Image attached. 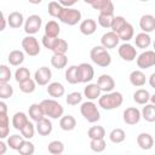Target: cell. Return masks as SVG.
<instances>
[{
	"label": "cell",
	"mask_w": 155,
	"mask_h": 155,
	"mask_svg": "<svg viewBox=\"0 0 155 155\" xmlns=\"http://www.w3.org/2000/svg\"><path fill=\"white\" fill-rule=\"evenodd\" d=\"M139 28L147 34L155 30V17L153 15H143L139 19Z\"/></svg>",
	"instance_id": "cell-16"
},
{
	"label": "cell",
	"mask_w": 155,
	"mask_h": 155,
	"mask_svg": "<svg viewBox=\"0 0 155 155\" xmlns=\"http://www.w3.org/2000/svg\"><path fill=\"white\" fill-rule=\"evenodd\" d=\"M58 40H59V38H50V36L44 35V36H42V45H44L47 50L53 51V48L56 47Z\"/></svg>",
	"instance_id": "cell-52"
},
{
	"label": "cell",
	"mask_w": 155,
	"mask_h": 155,
	"mask_svg": "<svg viewBox=\"0 0 155 155\" xmlns=\"http://www.w3.org/2000/svg\"><path fill=\"white\" fill-rule=\"evenodd\" d=\"M67 51H68V42L64 39H59L52 52L53 54H65Z\"/></svg>",
	"instance_id": "cell-51"
},
{
	"label": "cell",
	"mask_w": 155,
	"mask_h": 155,
	"mask_svg": "<svg viewBox=\"0 0 155 155\" xmlns=\"http://www.w3.org/2000/svg\"><path fill=\"white\" fill-rule=\"evenodd\" d=\"M40 104L45 116H48L50 119H61L63 116L64 108L56 99H44Z\"/></svg>",
	"instance_id": "cell-3"
},
{
	"label": "cell",
	"mask_w": 155,
	"mask_h": 155,
	"mask_svg": "<svg viewBox=\"0 0 155 155\" xmlns=\"http://www.w3.org/2000/svg\"><path fill=\"white\" fill-rule=\"evenodd\" d=\"M79 29H80L81 34L88 36V35H92V34L97 30V23H96L94 19H92V18H87V19H84V21L80 23Z\"/></svg>",
	"instance_id": "cell-21"
},
{
	"label": "cell",
	"mask_w": 155,
	"mask_h": 155,
	"mask_svg": "<svg viewBox=\"0 0 155 155\" xmlns=\"http://www.w3.org/2000/svg\"><path fill=\"white\" fill-rule=\"evenodd\" d=\"M109 139L111 143H115V144L122 143L126 139V133L122 128H114L109 133Z\"/></svg>",
	"instance_id": "cell-35"
},
{
	"label": "cell",
	"mask_w": 155,
	"mask_h": 155,
	"mask_svg": "<svg viewBox=\"0 0 155 155\" xmlns=\"http://www.w3.org/2000/svg\"><path fill=\"white\" fill-rule=\"evenodd\" d=\"M35 127H34V125L29 121L22 130H21V134L24 137V139H27V140H29V139H31L33 137H34V133H35Z\"/></svg>",
	"instance_id": "cell-50"
},
{
	"label": "cell",
	"mask_w": 155,
	"mask_h": 155,
	"mask_svg": "<svg viewBox=\"0 0 155 155\" xmlns=\"http://www.w3.org/2000/svg\"><path fill=\"white\" fill-rule=\"evenodd\" d=\"M7 61L13 67H19L23 62H24V52L21 51V50H12L10 53H8V57H7Z\"/></svg>",
	"instance_id": "cell-26"
},
{
	"label": "cell",
	"mask_w": 155,
	"mask_h": 155,
	"mask_svg": "<svg viewBox=\"0 0 155 155\" xmlns=\"http://www.w3.org/2000/svg\"><path fill=\"white\" fill-rule=\"evenodd\" d=\"M101 93H102V91H101L99 86L97 85V82L96 84H87V86L84 88V96L88 101H92V102L94 99H99Z\"/></svg>",
	"instance_id": "cell-18"
},
{
	"label": "cell",
	"mask_w": 155,
	"mask_h": 155,
	"mask_svg": "<svg viewBox=\"0 0 155 155\" xmlns=\"http://www.w3.org/2000/svg\"><path fill=\"white\" fill-rule=\"evenodd\" d=\"M114 15H105V13H99L98 16V24L103 28H110L111 27V23H113V19H114Z\"/></svg>",
	"instance_id": "cell-45"
},
{
	"label": "cell",
	"mask_w": 155,
	"mask_h": 155,
	"mask_svg": "<svg viewBox=\"0 0 155 155\" xmlns=\"http://www.w3.org/2000/svg\"><path fill=\"white\" fill-rule=\"evenodd\" d=\"M24 23H25V22H24V17H23V15H22L21 12H18V11L11 12V13L8 15V17H7V24H8L11 28H13V29L21 28Z\"/></svg>",
	"instance_id": "cell-22"
},
{
	"label": "cell",
	"mask_w": 155,
	"mask_h": 155,
	"mask_svg": "<svg viewBox=\"0 0 155 155\" xmlns=\"http://www.w3.org/2000/svg\"><path fill=\"white\" fill-rule=\"evenodd\" d=\"M87 137L92 139H104L105 137V130L103 126H92L87 131Z\"/></svg>",
	"instance_id": "cell-32"
},
{
	"label": "cell",
	"mask_w": 155,
	"mask_h": 155,
	"mask_svg": "<svg viewBox=\"0 0 155 155\" xmlns=\"http://www.w3.org/2000/svg\"><path fill=\"white\" fill-rule=\"evenodd\" d=\"M52 79V71L48 67H40L34 73V80L39 86H46L48 85L50 80Z\"/></svg>",
	"instance_id": "cell-11"
},
{
	"label": "cell",
	"mask_w": 155,
	"mask_h": 155,
	"mask_svg": "<svg viewBox=\"0 0 155 155\" xmlns=\"http://www.w3.org/2000/svg\"><path fill=\"white\" fill-rule=\"evenodd\" d=\"M29 79H31V78H30V71H29L28 68L19 67V68L16 69V71H15V80L18 84H22V82H24V81H27Z\"/></svg>",
	"instance_id": "cell-37"
},
{
	"label": "cell",
	"mask_w": 155,
	"mask_h": 155,
	"mask_svg": "<svg viewBox=\"0 0 155 155\" xmlns=\"http://www.w3.org/2000/svg\"><path fill=\"white\" fill-rule=\"evenodd\" d=\"M78 75H79V82L81 84L90 82L94 76V69L88 63H81L78 65Z\"/></svg>",
	"instance_id": "cell-10"
},
{
	"label": "cell",
	"mask_w": 155,
	"mask_h": 155,
	"mask_svg": "<svg viewBox=\"0 0 155 155\" xmlns=\"http://www.w3.org/2000/svg\"><path fill=\"white\" fill-rule=\"evenodd\" d=\"M90 58L94 64H97L98 67H102V68H107L111 63V56H110L109 51L107 48H104L102 45L94 46L91 50Z\"/></svg>",
	"instance_id": "cell-2"
},
{
	"label": "cell",
	"mask_w": 155,
	"mask_h": 155,
	"mask_svg": "<svg viewBox=\"0 0 155 155\" xmlns=\"http://www.w3.org/2000/svg\"><path fill=\"white\" fill-rule=\"evenodd\" d=\"M81 101H82V94H81L80 92H70V93H68V96L65 97L67 104H68V105H71V107L80 104Z\"/></svg>",
	"instance_id": "cell-44"
},
{
	"label": "cell",
	"mask_w": 155,
	"mask_h": 155,
	"mask_svg": "<svg viewBox=\"0 0 155 155\" xmlns=\"http://www.w3.org/2000/svg\"><path fill=\"white\" fill-rule=\"evenodd\" d=\"M11 76H12L11 69L6 64H1L0 65V84H8L11 80Z\"/></svg>",
	"instance_id": "cell-43"
},
{
	"label": "cell",
	"mask_w": 155,
	"mask_h": 155,
	"mask_svg": "<svg viewBox=\"0 0 155 155\" xmlns=\"http://www.w3.org/2000/svg\"><path fill=\"white\" fill-rule=\"evenodd\" d=\"M122 119L125 121V124L127 125H137L140 119H142V113L138 108L136 107H130V108H126L124 110V114H122Z\"/></svg>",
	"instance_id": "cell-12"
},
{
	"label": "cell",
	"mask_w": 155,
	"mask_h": 155,
	"mask_svg": "<svg viewBox=\"0 0 155 155\" xmlns=\"http://www.w3.org/2000/svg\"><path fill=\"white\" fill-rule=\"evenodd\" d=\"M22 48L24 51V53H27L28 56L35 57L40 53V45L38 39L34 35H27L25 38H23L22 40Z\"/></svg>",
	"instance_id": "cell-5"
},
{
	"label": "cell",
	"mask_w": 155,
	"mask_h": 155,
	"mask_svg": "<svg viewBox=\"0 0 155 155\" xmlns=\"http://www.w3.org/2000/svg\"><path fill=\"white\" fill-rule=\"evenodd\" d=\"M36 88V82L34 79H29L22 84H19V90L23 93H33Z\"/></svg>",
	"instance_id": "cell-46"
},
{
	"label": "cell",
	"mask_w": 155,
	"mask_h": 155,
	"mask_svg": "<svg viewBox=\"0 0 155 155\" xmlns=\"http://www.w3.org/2000/svg\"><path fill=\"white\" fill-rule=\"evenodd\" d=\"M76 126V120L73 115H63L59 119V127L63 131H73Z\"/></svg>",
	"instance_id": "cell-28"
},
{
	"label": "cell",
	"mask_w": 155,
	"mask_h": 155,
	"mask_svg": "<svg viewBox=\"0 0 155 155\" xmlns=\"http://www.w3.org/2000/svg\"><path fill=\"white\" fill-rule=\"evenodd\" d=\"M147 78L142 70H133L130 74V82L136 87H142L145 85Z\"/></svg>",
	"instance_id": "cell-24"
},
{
	"label": "cell",
	"mask_w": 155,
	"mask_h": 155,
	"mask_svg": "<svg viewBox=\"0 0 155 155\" xmlns=\"http://www.w3.org/2000/svg\"><path fill=\"white\" fill-rule=\"evenodd\" d=\"M127 23H128V22H126V19H125L122 16H115L114 19H113V23H111L110 29H111V31L119 34V33L126 27Z\"/></svg>",
	"instance_id": "cell-40"
},
{
	"label": "cell",
	"mask_w": 155,
	"mask_h": 155,
	"mask_svg": "<svg viewBox=\"0 0 155 155\" xmlns=\"http://www.w3.org/2000/svg\"><path fill=\"white\" fill-rule=\"evenodd\" d=\"M28 122H29L28 116H27V114L23 113V111H17V113H15L13 116H12V126H13L16 130H18V131H21Z\"/></svg>",
	"instance_id": "cell-23"
},
{
	"label": "cell",
	"mask_w": 155,
	"mask_h": 155,
	"mask_svg": "<svg viewBox=\"0 0 155 155\" xmlns=\"http://www.w3.org/2000/svg\"><path fill=\"white\" fill-rule=\"evenodd\" d=\"M150 97H151V94L145 88H138L133 93V101L137 104H140V105H145L150 101Z\"/></svg>",
	"instance_id": "cell-27"
},
{
	"label": "cell",
	"mask_w": 155,
	"mask_h": 155,
	"mask_svg": "<svg viewBox=\"0 0 155 155\" xmlns=\"http://www.w3.org/2000/svg\"><path fill=\"white\" fill-rule=\"evenodd\" d=\"M13 96V87L10 84H0V98L7 99Z\"/></svg>",
	"instance_id": "cell-49"
},
{
	"label": "cell",
	"mask_w": 155,
	"mask_h": 155,
	"mask_svg": "<svg viewBox=\"0 0 155 155\" xmlns=\"http://www.w3.org/2000/svg\"><path fill=\"white\" fill-rule=\"evenodd\" d=\"M142 117L148 122H155V105L145 104L142 109Z\"/></svg>",
	"instance_id": "cell-34"
},
{
	"label": "cell",
	"mask_w": 155,
	"mask_h": 155,
	"mask_svg": "<svg viewBox=\"0 0 155 155\" xmlns=\"http://www.w3.org/2000/svg\"><path fill=\"white\" fill-rule=\"evenodd\" d=\"M65 80L71 84L75 85L79 82V75H78V65H70L67 70H65Z\"/></svg>",
	"instance_id": "cell-39"
},
{
	"label": "cell",
	"mask_w": 155,
	"mask_h": 155,
	"mask_svg": "<svg viewBox=\"0 0 155 155\" xmlns=\"http://www.w3.org/2000/svg\"><path fill=\"white\" fill-rule=\"evenodd\" d=\"M61 155H62V154H61Z\"/></svg>",
	"instance_id": "cell-59"
},
{
	"label": "cell",
	"mask_w": 155,
	"mask_h": 155,
	"mask_svg": "<svg viewBox=\"0 0 155 155\" xmlns=\"http://www.w3.org/2000/svg\"><path fill=\"white\" fill-rule=\"evenodd\" d=\"M119 35V38H120V40H122V41H125V42H128L130 40H132L133 39V35H134V29H133V25L131 24V23H127L126 24V27L117 34Z\"/></svg>",
	"instance_id": "cell-38"
},
{
	"label": "cell",
	"mask_w": 155,
	"mask_h": 155,
	"mask_svg": "<svg viewBox=\"0 0 155 155\" xmlns=\"http://www.w3.org/2000/svg\"><path fill=\"white\" fill-rule=\"evenodd\" d=\"M136 63H137L138 68H140V69H148V68L154 67L155 65V51L148 50V51L142 52L137 57Z\"/></svg>",
	"instance_id": "cell-8"
},
{
	"label": "cell",
	"mask_w": 155,
	"mask_h": 155,
	"mask_svg": "<svg viewBox=\"0 0 155 155\" xmlns=\"http://www.w3.org/2000/svg\"><path fill=\"white\" fill-rule=\"evenodd\" d=\"M24 137L21 134H12V136H10L8 138H7V145H8V148H11V149H13V150H17L18 151V149L22 147V144L24 143Z\"/></svg>",
	"instance_id": "cell-36"
},
{
	"label": "cell",
	"mask_w": 155,
	"mask_h": 155,
	"mask_svg": "<svg viewBox=\"0 0 155 155\" xmlns=\"http://www.w3.org/2000/svg\"><path fill=\"white\" fill-rule=\"evenodd\" d=\"M61 33V27L56 21H48L45 24V35L50 38H58Z\"/></svg>",
	"instance_id": "cell-29"
},
{
	"label": "cell",
	"mask_w": 155,
	"mask_h": 155,
	"mask_svg": "<svg viewBox=\"0 0 155 155\" xmlns=\"http://www.w3.org/2000/svg\"><path fill=\"white\" fill-rule=\"evenodd\" d=\"M47 150L52 155H61L64 151V144L61 140H52L47 145Z\"/></svg>",
	"instance_id": "cell-41"
},
{
	"label": "cell",
	"mask_w": 155,
	"mask_h": 155,
	"mask_svg": "<svg viewBox=\"0 0 155 155\" xmlns=\"http://www.w3.org/2000/svg\"><path fill=\"white\" fill-rule=\"evenodd\" d=\"M90 148L94 153H102L107 148V143L104 139H92L90 142Z\"/></svg>",
	"instance_id": "cell-47"
},
{
	"label": "cell",
	"mask_w": 155,
	"mask_h": 155,
	"mask_svg": "<svg viewBox=\"0 0 155 155\" xmlns=\"http://www.w3.org/2000/svg\"><path fill=\"white\" fill-rule=\"evenodd\" d=\"M124 102V97L121 92L113 91L109 93H104L98 99V105L104 110H113L119 107H121Z\"/></svg>",
	"instance_id": "cell-1"
},
{
	"label": "cell",
	"mask_w": 155,
	"mask_h": 155,
	"mask_svg": "<svg viewBox=\"0 0 155 155\" xmlns=\"http://www.w3.org/2000/svg\"><path fill=\"white\" fill-rule=\"evenodd\" d=\"M0 114H7V105L4 101L0 102Z\"/></svg>",
	"instance_id": "cell-53"
},
{
	"label": "cell",
	"mask_w": 155,
	"mask_h": 155,
	"mask_svg": "<svg viewBox=\"0 0 155 155\" xmlns=\"http://www.w3.org/2000/svg\"><path fill=\"white\" fill-rule=\"evenodd\" d=\"M97 85L99 86V88H101L102 92L109 93V92H113V90L115 87V81H114V79L110 75L102 74L98 78V80H97Z\"/></svg>",
	"instance_id": "cell-15"
},
{
	"label": "cell",
	"mask_w": 155,
	"mask_h": 155,
	"mask_svg": "<svg viewBox=\"0 0 155 155\" xmlns=\"http://www.w3.org/2000/svg\"><path fill=\"white\" fill-rule=\"evenodd\" d=\"M117 53L126 62H132V61L137 59V50L130 42H124L122 45H120Z\"/></svg>",
	"instance_id": "cell-9"
},
{
	"label": "cell",
	"mask_w": 155,
	"mask_h": 155,
	"mask_svg": "<svg viewBox=\"0 0 155 155\" xmlns=\"http://www.w3.org/2000/svg\"><path fill=\"white\" fill-rule=\"evenodd\" d=\"M47 93L53 97V98H59V97H63L64 93H65V88L64 86L58 82V81H54V82H50L47 85V88H46Z\"/></svg>",
	"instance_id": "cell-20"
},
{
	"label": "cell",
	"mask_w": 155,
	"mask_h": 155,
	"mask_svg": "<svg viewBox=\"0 0 155 155\" xmlns=\"http://www.w3.org/2000/svg\"><path fill=\"white\" fill-rule=\"evenodd\" d=\"M0 19H1V27H0V30H4L5 27H6V18L4 16V12H0Z\"/></svg>",
	"instance_id": "cell-54"
},
{
	"label": "cell",
	"mask_w": 155,
	"mask_h": 155,
	"mask_svg": "<svg viewBox=\"0 0 155 155\" xmlns=\"http://www.w3.org/2000/svg\"><path fill=\"white\" fill-rule=\"evenodd\" d=\"M51 64L56 69H63L68 64V57L65 54H53L51 57Z\"/></svg>",
	"instance_id": "cell-33"
},
{
	"label": "cell",
	"mask_w": 155,
	"mask_h": 155,
	"mask_svg": "<svg viewBox=\"0 0 155 155\" xmlns=\"http://www.w3.org/2000/svg\"><path fill=\"white\" fill-rule=\"evenodd\" d=\"M150 102H151V104H154V105H155V93H154V94H151V97H150Z\"/></svg>",
	"instance_id": "cell-57"
},
{
	"label": "cell",
	"mask_w": 155,
	"mask_h": 155,
	"mask_svg": "<svg viewBox=\"0 0 155 155\" xmlns=\"http://www.w3.org/2000/svg\"><path fill=\"white\" fill-rule=\"evenodd\" d=\"M28 114H29V117L35 122H38V121H40L41 119L45 117V114H44V110L41 108V104H39V103H33L29 107Z\"/></svg>",
	"instance_id": "cell-25"
},
{
	"label": "cell",
	"mask_w": 155,
	"mask_h": 155,
	"mask_svg": "<svg viewBox=\"0 0 155 155\" xmlns=\"http://www.w3.org/2000/svg\"><path fill=\"white\" fill-rule=\"evenodd\" d=\"M47 11H48L50 16H52L54 18H59V16L63 11V6L59 4V1H50L48 6H47Z\"/></svg>",
	"instance_id": "cell-42"
},
{
	"label": "cell",
	"mask_w": 155,
	"mask_h": 155,
	"mask_svg": "<svg viewBox=\"0 0 155 155\" xmlns=\"http://www.w3.org/2000/svg\"><path fill=\"white\" fill-rule=\"evenodd\" d=\"M42 25V18L39 15H30L24 23V31L28 35H34L36 34Z\"/></svg>",
	"instance_id": "cell-7"
},
{
	"label": "cell",
	"mask_w": 155,
	"mask_h": 155,
	"mask_svg": "<svg viewBox=\"0 0 155 155\" xmlns=\"http://www.w3.org/2000/svg\"><path fill=\"white\" fill-rule=\"evenodd\" d=\"M19 155H33L35 153V145L30 142V140H24V143L22 144V147L18 149Z\"/></svg>",
	"instance_id": "cell-48"
},
{
	"label": "cell",
	"mask_w": 155,
	"mask_h": 155,
	"mask_svg": "<svg viewBox=\"0 0 155 155\" xmlns=\"http://www.w3.org/2000/svg\"><path fill=\"white\" fill-rule=\"evenodd\" d=\"M149 85H150L153 88H155V73H153V74L149 76Z\"/></svg>",
	"instance_id": "cell-56"
},
{
	"label": "cell",
	"mask_w": 155,
	"mask_h": 155,
	"mask_svg": "<svg viewBox=\"0 0 155 155\" xmlns=\"http://www.w3.org/2000/svg\"><path fill=\"white\" fill-rule=\"evenodd\" d=\"M153 47H154V51H155V40H154V42H153Z\"/></svg>",
	"instance_id": "cell-58"
},
{
	"label": "cell",
	"mask_w": 155,
	"mask_h": 155,
	"mask_svg": "<svg viewBox=\"0 0 155 155\" xmlns=\"http://www.w3.org/2000/svg\"><path fill=\"white\" fill-rule=\"evenodd\" d=\"M88 4L94 10H98L99 13L114 15V4L111 0H94V1H88Z\"/></svg>",
	"instance_id": "cell-13"
},
{
	"label": "cell",
	"mask_w": 155,
	"mask_h": 155,
	"mask_svg": "<svg viewBox=\"0 0 155 155\" xmlns=\"http://www.w3.org/2000/svg\"><path fill=\"white\" fill-rule=\"evenodd\" d=\"M80 113H81V115H82L88 122H91V124L97 122V121H99V119H101L99 110H98L97 105H96L92 101H87V102L81 103Z\"/></svg>",
	"instance_id": "cell-4"
},
{
	"label": "cell",
	"mask_w": 155,
	"mask_h": 155,
	"mask_svg": "<svg viewBox=\"0 0 155 155\" xmlns=\"http://www.w3.org/2000/svg\"><path fill=\"white\" fill-rule=\"evenodd\" d=\"M58 19L64 24L75 25L81 21V12L76 8H65V7H63V11H62Z\"/></svg>",
	"instance_id": "cell-6"
},
{
	"label": "cell",
	"mask_w": 155,
	"mask_h": 155,
	"mask_svg": "<svg viewBox=\"0 0 155 155\" xmlns=\"http://www.w3.org/2000/svg\"><path fill=\"white\" fill-rule=\"evenodd\" d=\"M120 42V38L114 31H107L101 38V45L104 48H115Z\"/></svg>",
	"instance_id": "cell-14"
},
{
	"label": "cell",
	"mask_w": 155,
	"mask_h": 155,
	"mask_svg": "<svg viewBox=\"0 0 155 155\" xmlns=\"http://www.w3.org/2000/svg\"><path fill=\"white\" fill-rule=\"evenodd\" d=\"M35 128H36V132L40 136H44L45 137V136L51 134V132L53 130V126H52V122L47 117H44V119H41L40 121L36 122Z\"/></svg>",
	"instance_id": "cell-19"
},
{
	"label": "cell",
	"mask_w": 155,
	"mask_h": 155,
	"mask_svg": "<svg viewBox=\"0 0 155 155\" xmlns=\"http://www.w3.org/2000/svg\"><path fill=\"white\" fill-rule=\"evenodd\" d=\"M134 44L138 48H148L151 45V38L147 33H139L134 38Z\"/></svg>",
	"instance_id": "cell-30"
},
{
	"label": "cell",
	"mask_w": 155,
	"mask_h": 155,
	"mask_svg": "<svg viewBox=\"0 0 155 155\" xmlns=\"http://www.w3.org/2000/svg\"><path fill=\"white\" fill-rule=\"evenodd\" d=\"M137 144L143 150H149L154 145V138L147 132H142L137 136Z\"/></svg>",
	"instance_id": "cell-17"
},
{
	"label": "cell",
	"mask_w": 155,
	"mask_h": 155,
	"mask_svg": "<svg viewBox=\"0 0 155 155\" xmlns=\"http://www.w3.org/2000/svg\"><path fill=\"white\" fill-rule=\"evenodd\" d=\"M7 144H5L2 140L0 142V155H4L5 153H6V149H7Z\"/></svg>",
	"instance_id": "cell-55"
},
{
	"label": "cell",
	"mask_w": 155,
	"mask_h": 155,
	"mask_svg": "<svg viewBox=\"0 0 155 155\" xmlns=\"http://www.w3.org/2000/svg\"><path fill=\"white\" fill-rule=\"evenodd\" d=\"M10 133V120L7 114H0V138L5 139Z\"/></svg>",
	"instance_id": "cell-31"
}]
</instances>
